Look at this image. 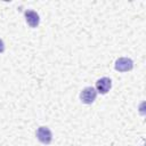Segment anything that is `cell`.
Listing matches in <instances>:
<instances>
[{
	"instance_id": "6da1fadb",
	"label": "cell",
	"mask_w": 146,
	"mask_h": 146,
	"mask_svg": "<svg viewBox=\"0 0 146 146\" xmlns=\"http://www.w3.org/2000/svg\"><path fill=\"white\" fill-rule=\"evenodd\" d=\"M96 97H97V91L94 87H86L80 92V99L83 104H88V105L92 104Z\"/></svg>"
},
{
	"instance_id": "7a4b0ae2",
	"label": "cell",
	"mask_w": 146,
	"mask_h": 146,
	"mask_svg": "<svg viewBox=\"0 0 146 146\" xmlns=\"http://www.w3.org/2000/svg\"><path fill=\"white\" fill-rule=\"evenodd\" d=\"M35 136H36L38 140L44 145H49L52 140V133L48 127H39L36 129Z\"/></svg>"
},
{
	"instance_id": "3957f363",
	"label": "cell",
	"mask_w": 146,
	"mask_h": 146,
	"mask_svg": "<svg viewBox=\"0 0 146 146\" xmlns=\"http://www.w3.org/2000/svg\"><path fill=\"white\" fill-rule=\"evenodd\" d=\"M114 67L119 72H128L133 68V62L128 57H120L115 60Z\"/></svg>"
},
{
	"instance_id": "277c9868",
	"label": "cell",
	"mask_w": 146,
	"mask_h": 146,
	"mask_svg": "<svg viewBox=\"0 0 146 146\" xmlns=\"http://www.w3.org/2000/svg\"><path fill=\"white\" fill-rule=\"evenodd\" d=\"M111 88H112V81L107 76L100 78L96 82V91L99 92V94H102V95L107 94Z\"/></svg>"
},
{
	"instance_id": "5b68a950",
	"label": "cell",
	"mask_w": 146,
	"mask_h": 146,
	"mask_svg": "<svg viewBox=\"0 0 146 146\" xmlns=\"http://www.w3.org/2000/svg\"><path fill=\"white\" fill-rule=\"evenodd\" d=\"M24 17H25L26 23H27L31 27H33V29L36 27V26L39 25V23H40V16H39V14H38L36 11H34V10H31V9L25 10Z\"/></svg>"
},
{
	"instance_id": "8992f818",
	"label": "cell",
	"mask_w": 146,
	"mask_h": 146,
	"mask_svg": "<svg viewBox=\"0 0 146 146\" xmlns=\"http://www.w3.org/2000/svg\"><path fill=\"white\" fill-rule=\"evenodd\" d=\"M3 50H5V43H3V41L0 39V54L3 52Z\"/></svg>"
}]
</instances>
